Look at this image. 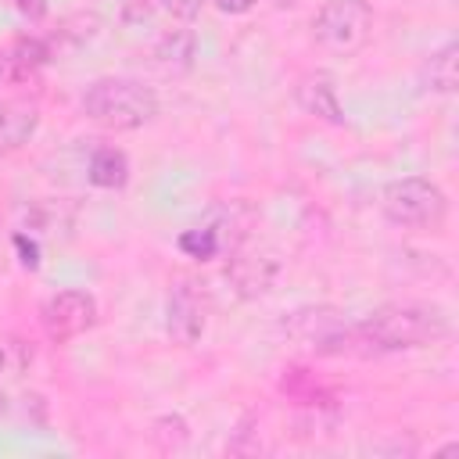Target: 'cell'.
<instances>
[{
	"instance_id": "6da1fadb",
	"label": "cell",
	"mask_w": 459,
	"mask_h": 459,
	"mask_svg": "<svg viewBox=\"0 0 459 459\" xmlns=\"http://www.w3.org/2000/svg\"><path fill=\"white\" fill-rule=\"evenodd\" d=\"M362 333V344L369 355H384V351H412V348H427L441 337H448L452 323L445 316V308L437 305H423V301H394V305H380L373 308L362 323H355Z\"/></svg>"
},
{
	"instance_id": "7a4b0ae2",
	"label": "cell",
	"mask_w": 459,
	"mask_h": 459,
	"mask_svg": "<svg viewBox=\"0 0 459 459\" xmlns=\"http://www.w3.org/2000/svg\"><path fill=\"white\" fill-rule=\"evenodd\" d=\"M79 108L90 122L126 133V129H140L158 115V93L140 82V79H126V75H104L93 79L82 97Z\"/></svg>"
},
{
	"instance_id": "3957f363",
	"label": "cell",
	"mask_w": 459,
	"mask_h": 459,
	"mask_svg": "<svg viewBox=\"0 0 459 459\" xmlns=\"http://www.w3.org/2000/svg\"><path fill=\"white\" fill-rule=\"evenodd\" d=\"M380 212L394 226L437 230L445 222V215H448V197L427 176H402V179H391L380 190Z\"/></svg>"
},
{
	"instance_id": "277c9868",
	"label": "cell",
	"mask_w": 459,
	"mask_h": 459,
	"mask_svg": "<svg viewBox=\"0 0 459 459\" xmlns=\"http://www.w3.org/2000/svg\"><path fill=\"white\" fill-rule=\"evenodd\" d=\"M283 330L305 344L316 355H369L362 344V333L355 323H348L337 308L330 305H312V308H298L290 312V319L283 323Z\"/></svg>"
},
{
	"instance_id": "5b68a950",
	"label": "cell",
	"mask_w": 459,
	"mask_h": 459,
	"mask_svg": "<svg viewBox=\"0 0 459 459\" xmlns=\"http://www.w3.org/2000/svg\"><path fill=\"white\" fill-rule=\"evenodd\" d=\"M373 29V7L366 0H326L312 14V36L330 54H355Z\"/></svg>"
},
{
	"instance_id": "8992f818",
	"label": "cell",
	"mask_w": 459,
	"mask_h": 459,
	"mask_svg": "<svg viewBox=\"0 0 459 459\" xmlns=\"http://www.w3.org/2000/svg\"><path fill=\"white\" fill-rule=\"evenodd\" d=\"M39 323H43V333L50 341H57V344L75 341L86 330H93V323H97V298L90 290H57L54 298L43 301Z\"/></svg>"
},
{
	"instance_id": "52a82bcc",
	"label": "cell",
	"mask_w": 459,
	"mask_h": 459,
	"mask_svg": "<svg viewBox=\"0 0 459 459\" xmlns=\"http://www.w3.org/2000/svg\"><path fill=\"white\" fill-rule=\"evenodd\" d=\"M165 330L183 348H190V344L201 341V333H204V301L194 290V283L179 280L169 290V301H165Z\"/></svg>"
},
{
	"instance_id": "ba28073f",
	"label": "cell",
	"mask_w": 459,
	"mask_h": 459,
	"mask_svg": "<svg viewBox=\"0 0 459 459\" xmlns=\"http://www.w3.org/2000/svg\"><path fill=\"white\" fill-rule=\"evenodd\" d=\"M39 129V104L29 97L0 100V158L22 151Z\"/></svg>"
},
{
	"instance_id": "9c48e42d",
	"label": "cell",
	"mask_w": 459,
	"mask_h": 459,
	"mask_svg": "<svg viewBox=\"0 0 459 459\" xmlns=\"http://www.w3.org/2000/svg\"><path fill=\"white\" fill-rule=\"evenodd\" d=\"M294 97H298V108H301L305 115L323 118V122H330V126H341V122H344V111H341V100H337V86H333L330 75H323V72L305 75V79L298 82Z\"/></svg>"
},
{
	"instance_id": "30bf717a",
	"label": "cell",
	"mask_w": 459,
	"mask_h": 459,
	"mask_svg": "<svg viewBox=\"0 0 459 459\" xmlns=\"http://www.w3.org/2000/svg\"><path fill=\"white\" fill-rule=\"evenodd\" d=\"M276 273H280V265H276V258L265 255V251H240V255L230 262V269H226V276L233 280V287H237L244 298L265 294V290L273 287Z\"/></svg>"
},
{
	"instance_id": "8fae6325",
	"label": "cell",
	"mask_w": 459,
	"mask_h": 459,
	"mask_svg": "<svg viewBox=\"0 0 459 459\" xmlns=\"http://www.w3.org/2000/svg\"><path fill=\"white\" fill-rule=\"evenodd\" d=\"M86 179L100 190H122L129 183V158L118 147H97L86 161Z\"/></svg>"
},
{
	"instance_id": "7c38bea8",
	"label": "cell",
	"mask_w": 459,
	"mask_h": 459,
	"mask_svg": "<svg viewBox=\"0 0 459 459\" xmlns=\"http://www.w3.org/2000/svg\"><path fill=\"white\" fill-rule=\"evenodd\" d=\"M197 54V36L190 29H169L158 43H154V57L169 68H186Z\"/></svg>"
},
{
	"instance_id": "4fadbf2b",
	"label": "cell",
	"mask_w": 459,
	"mask_h": 459,
	"mask_svg": "<svg viewBox=\"0 0 459 459\" xmlns=\"http://www.w3.org/2000/svg\"><path fill=\"white\" fill-rule=\"evenodd\" d=\"M427 82L437 93H452L455 90V82H459V43H445L441 50L430 54Z\"/></svg>"
},
{
	"instance_id": "5bb4252c",
	"label": "cell",
	"mask_w": 459,
	"mask_h": 459,
	"mask_svg": "<svg viewBox=\"0 0 459 459\" xmlns=\"http://www.w3.org/2000/svg\"><path fill=\"white\" fill-rule=\"evenodd\" d=\"M179 251L190 255V258H215L219 251V230L212 226H197V230H183L179 233Z\"/></svg>"
},
{
	"instance_id": "9a60e30c",
	"label": "cell",
	"mask_w": 459,
	"mask_h": 459,
	"mask_svg": "<svg viewBox=\"0 0 459 459\" xmlns=\"http://www.w3.org/2000/svg\"><path fill=\"white\" fill-rule=\"evenodd\" d=\"M151 4H154V14H169L176 22H190V18H197L204 0H151Z\"/></svg>"
},
{
	"instance_id": "2e32d148",
	"label": "cell",
	"mask_w": 459,
	"mask_h": 459,
	"mask_svg": "<svg viewBox=\"0 0 459 459\" xmlns=\"http://www.w3.org/2000/svg\"><path fill=\"white\" fill-rule=\"evenodd\" d=\"M14 247H18V255H22V265H25V269H36V265H39V247H36L25 233H14Z\"/></svg>"
},
{
	"instance_id": "e0dca14e",
	"label": "cell",
	"mask_w": 459,
	"mask_h": 459,
	"mask_svg": "<svg viewBox=\"0 0 459 459\" xmlns=\"http://www.w3.org/2000/svg\"><path fill=\"white\" fill-rule=\"evenodd\" d=\"M11 4H14V11L25 14V18H43V14H47V0H11Z\"/></svg>"
},
{
	"instance_id": "ac0fdd59",
	"label": "cell",
	"mask_w": 459,
	"mask_h": 459,
	"mask_svg": "<svg viewBox=\"0 0 459 459\" xmlns=\"http://www.w3.org/2000/svg\"><path fill=\"white\" fill-rule=\"evenodd\" d=\"M215 7L226 11V14H244V11L255 7V0H215Z\"/></svg>"
},
{
	"instance_id": "d6986e66",
	"label": "cell",
	"mask_w": 459,
	"mask_h": 459,
	"mask_svg": "<svg viewBox=\"0 0 459 459\" xmlns=\"http://www.w3.org/2000/svg\"><path fill=\"white\" fill-rule=\"evenodd\" d=\"M4 409H7V398H4V391H0V416H4Z\"/></svg>"
},
{
	"instance_id": "ffe728a7",
	"label": "cell",
	"mask_w": 459,
	"mask_h": 459,
	"mask_svg": "<svg viewBox=\"0 0 459 459\" xmlns=\"http://www.w3.org/2000/svg\"><path fill=\"white\" fill-rule=\"evenodd\" d=\"M0 369H4V351H0Z\"/></svg>"
}]
</instances>
